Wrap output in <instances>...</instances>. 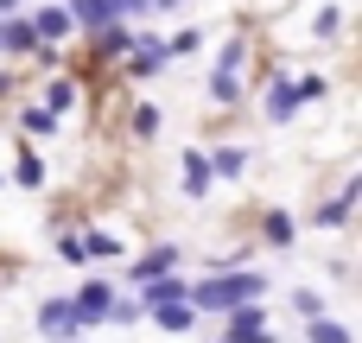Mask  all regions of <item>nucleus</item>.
Masks as SVG:
<instances>
[{
    "label": "nucleus",
    "mask_w": 362,
    "mask_h": 343,
    "mask_svg": "<svg viewBox=\"0 0 362 343\" xmlns=\"http://www.w3.org/2000/svg\"><path fill=\"white\" fill-rule=\"evenodd\" d=\"M248 299H267V274L261 267H223V274H204L191 286V306L210 312V318H223L229 306H248Z\"/></svg>",
    "instance_id": "1"
},
{
    "label": "nucleus",
    "mask_w": 362,
    "mask_h": 343,
    "mask_svg": "<svg viewBox=\"0 0 362 343\" xmlns=\"http://www.w3.org/2000/svg\"><path fill=\"white\" fill-rule=\"evenodd\" d=\"M223 325H229V337L223 343H280L267 331V312H261V299H248V306H229L223 312Z\"/></svg>",
    "instance_id": "2"
},
{
    "label": "nucleus",
    "mask_w": 362,
    "mask_h": 343,
    "mask_svg": "<svg viewBox=\"0 0 362 343\" xmlns=\"http://www.w3.org/2000/svg\"><path fill=\"white\" fill-rule=\"evenodd\" d=\"M38 337H45V343H76V337H83L76 306H70V299H45V306H38Z\"/></svg>",
    "instance_id": "3"
},
{
    "label": "nucleus",
    "mask_w": 362,
    "mask_h": 343,
    "mask_svg": "<svg viewBox=\"0 0 362 343\" xmlns=\"http://www.w3.org/2000/svg\"><path fill=\"white\" fill-rule=\"evenodd\" d=\"M70 306H76L83 331H102V325H108V306H115V286H108V280H83V286L70 293Z\"/></svg>",
    "instance_id": "4"
},
{
    "label": "nucleus",
    "mask_w": 362,
    "mask_h": 343,
    "mask_svg": "<svg viewBox=\"0 0 362 343\" xmlns=\"http://www.w3.org/2000/svg\"><path fill=\"white\" fill-rule=\"evenodd\" d=\"M25 19H32V32H38V45H64V38L76 32V19H70V6H57V0H45V6H32Z\"/></svg>",
    "instance_id": "5"
},
{
    "label": "nucleus",
    "mask_w": 362,
    "mask_h": 343,
    "mask_svg": "<svg viewBox=\"0 0 362 343\" xmlns=\"http://www.w3.org/2000/svg\"><path fill=\"white\" fill-rule=\"evenodd\" d=\"M172 64V45L165 38H134L127 45V76H159Z\"/></svg>",
    "instance_id": "6"
},
{
    "label": "nucleus",
    "mask_w": 362,
    "mask_h": 343,
    "mask_svg": "<svg viewBox=\"0 0 362 343\" xmlns=\"http://www.w3.org/2000/svg\"><path fill=\"white\" fill-rule=\"evenodd\" d=\"M178 267V242H153L134 267H127V286H146V280H159V274H172Z\"/></svg>",
    "instance_id": "7"
},
{
    "label": "nucleus",
    "mask_w": 362,
    "mask_h": 343,
    "mask_svg": "<svg viewBox=\"0 0 362 343\" xmlns=\"http://www.w3.org/2000/svg\"><path fill=\"white\" fill-rule=\"evenodd\" d=\"M64 6H70L76 32H89V38H95L102 25H115V19H121V0H64Z\"/></svg>",
    "instance_id": "8"
},
{
    "label": "nucleus",
    "mask_w": 362,
    "mask_h": 343,
    "mask_svg": "<svg viewBox=\"0 0 362 343\" xmlns=\"http://www.w3.org/2000/svg\"><path fill=\"white\" fill-rule=\"evenodd\" d=\"M299 102H305L299 76H274V83H267V121H293V115H299Z\"/></svg>",
    "instance_id": "9"
},
{
    "label": "nucleus",
    "mask_w": 362,
    "mask_h": 343,
    "mask_svg": "<svg viewBox=\"0 0 362 343\" xmlns=\"http://www.w3.org/2000/svg\"><path fill=\"white\" fill-rule=\"evenodd\" d=\"M356 191H362V185L350 178V185H344L325 210H312V223H318V229H344V223H350V210H356Z\"/></svg>",
    "instance_id": "10"
},
{
    "label": "nucleus",
    "mask_w": 362,
    "mask_h": 343,
    "mask_svg": "<svg viewBox=\"0 0 362 343\" xmlns=\"http://www.w3.org/2000/svg\"><path fill=\"white\" fill-rule=\"evenodd\" d=\"M146 318H153L159 331H191V325H197V306H191V299H172V306H146Z\"/></svg>",
    "instance_id": "11"
},
{
    "label": "nucleus",
    "mask_w": 362,
    "mask_h": 343,
    "mask_svg": "<svg viewBox=\"0 0 362 343\" xmlns=\"http://www.w3.org/2000/svg\"><path fill=\"white\" fill-rule=\"evenodd\" d=\"M210 185H216V172H210V153H197V146H191V153H185V197H204Z\"/></svg>",
    "instance_id": "12"
},
{
    "label": "nucleus",
    "mask_w": 362,
    "mask_h": 343,
    "mask_svg": "<svg viewBox=\"0 0 362 343\" xmlns=\"http://www.w3.org/2000/svg\"><path fill=\"white\" fill-rule=\"evenodd\" d=\"M305 343H356V337H350V325H344V318L318 312V318H305Z\"/></svg>",
    "instance_id": "13"
},
{
    "label": "nucleus",
    "mask_w": 362,
    "mask_h": 343,
    "mask_svg": "<svg viewBox=\"0 0 362 343\" xmlns=\"http://www.w3.org/2000/svg\"><path fill=\"white\" fill-rule=\"evenodd\" d=\"M293 236H299V223H293L286 210H267V216H261V242H267V248H293Z\"/></svg>",
    "instance_id": "14"
},
{
    "label": "nucleus",
    "mask_w": 362,
    "mask_h": 343,
    "mask_svg": "<svg viewBox=\"0 0 362 343\" xmlns=\"http://www.w3.org/2000/svg\"><path fill=\"white\" fill-rule=\"evenodd\" d=\"M45 108L64 121V115L76 108V83H70V76H51V83H45Z\"/></svg>",
    "instance_id": "15"
},
{
    "label": "nucleus",
    "mask_w": 362,
    "mask_h": 343,
    "mask_svg": "<svg viewBox=\"0 0 362 343\" xmlns=\"http://www.w3.org/2000/svg\"><path fill=\"white\" fill-rule=\"evenodd\" d=\"M83 255H89V261H121V236H115V229H89V236H83Z\"/></svg>",
    "instance_id": "16"
},
{
    "label": "nucleus",
    "mask_w": 362,
    "mask_h": 343,
    "mask_svg": "<svg viewBox=\"0 0 362 343\" xmlns=\"http://www.w3.org/2000/svg\"><path fill=\"white\" fill-rule=\"evenodd\" d=\"M210 102H242V70H210Z\"/></svg>",
    "instance_id": "17"
},
{
    "label": "nucleus",
    "mask_w": 362,
    "mask_h": 343,
    "mask_svg": "<svg viewBox=\"0 0 362 343\" xmlns=\"http://www.w3.org/2000/svg\"><path fill=\"white\" fill-rule=\"evenodd\" d=\"M19 134H32V140H45V134H57V115L38 102V108H19Z\"/></svg>",
    "instance_id": "18"
},
{
    "label": "nucleus",
    "mask_w": 362,
    "mask_h": 343,
    "mask_svg": "<svg viewBox=\"0 0 362 343\" xmlns=\"http://www.w3.org/2000/svg\"><path fill=\"white\" fill-rule=\"evenodd\" d=\"M210 172H216V178H242V172H248V153H242V146H216V153H210Z\"/></svg>",
    "instance_id": "19"
},
{
    "label": "nucleus",
    "mask_w": 362,
    "mask_h": 343,
    "mask_svg": "<svg viewBox=\"0 0 362 343\" xmlns=\"http://www.w3.org/2000/svg\"><path fill=\"white\" fill-rule=\"evenodd\" d=\"M13 185H25V191H38V185H45V159H38L32 146L13 159Z\"/></svg>",
    "instance_id": "20"
},
{
    "label": "nucleus",
    "mask_w": 362,
    "mask_h": 343,
    "mask_svg": "<svg viewBox=\"0 0 362 343\" xmlns=\"http://www.w3.org/2000/svg\"><path fill=\"white\" fill-rule=\"evenodd\" d=\"M95 45H102V57H121V51L134 45V32H127V25L115 19V25H102V32H95Z\"/></svg>",
    "instance_id": "21"
},
{
    "label": "nucleus",
    "mask_w": 362,
    "mask_h": 343,
    "mask_svg": "<svg viewBox=\"0 0 362 343\" xmlns=\"http://www.w3.org/2000/svg\"><path fill=\"white\" fill-rule=\"evenodd\" d=\"M159 127H165V108H159V102H140V108H134V134H140V140H153Z\"/></svg>",
    "instance_id": "22"
},
{
    "label": "nucleus",
    "mask_w": 362,
    "mask_h": 343,
    "mask_svg": "<svg viewBox=\"0 0 362 343\" xmlns=\"http://www.w3.org/2000/svg\"><path fill=\"white\" fill-rule=\"evenodd\" d=\"M140 318H146V306H140V299H121V293H115V306H108V325H140Z\"/></svg>",
    "instance_id": "23"
},
{
    "label": "nucleus",
    "mask_w": 362,
    "mask_h": 343,
    "mask_svg": "<svg viewBox=\"0 0 362 343\" xmlns=\"http://www.w3.org/2000/svg\"><path fill=\"white\" fill-rule=\"evenodd\" d=\"M293 312H299V318H318V312H325V293H318V286H299V293H293Z\"/></svg>",
    "instance_id": "24"
},
{
    "label": "nucleus",
    "mask_w": 362,
    "mask_h": 343,
    "mask_svg": "<svg viewBox=\"0 0 362 343\" xmlns=\"http://www.w3.org/2000/svg\"><path fill=\"white\" fill-rule=\"evenodd\" d=\"M242 64H248V45H242V38H229V45H223V57H216L210 70H242Z\"/></svg>",
    "instance_id": "25"
},
{
    "label": "nucleus",
    "mask_w": 362,
    "mask_h": 343,
    "mask_svg": "<svg viewBox=\"0 0 362 343\" xmlns=\"http://www.w3.org/2000/svg\"><path fill=\"white\" fill-rule=\"evenodd\" d=\"M57 255H64L70 267H89V255H83V236H57Z\"/></svg>",
    "instance_id": "26"
},
{
    "label": "nucleus",
    "mask_w": 362,
    "mask_h": 343,
    "mask_svg": "<svg viewBox=\"0 0 362 343\" xmlns=\"http://www.w3.org/2000/svg\"><path fill=\"white\" fill-rule=\"evenodd\" d=\"M337 32H344V13L325 6V13H318V38H337Z\"/></svg>",
    "instance_id": "27"
},
{
    "label": "nucleus",
    "mask_w": 362,
    "mask_h": 343,
    "mask_svg": "<svg viewBox=\"0 0 362 343\" xmlns=\"http://www.w3.org/2000/svg\"><path fill=\"white\" fill-rule=\"evenodd\" d=\"M165 45H172V57H185V51H197V45H204V32H178V38H165Z\"/></svg>",
    "instance_id": "28"
},
{
    "label": "nucleus",
    "mask_w": 362,
    "mask_h": 343,
    "mask_svg": "<svg viewBox=\"0 0 362 343\" xmlns=\"http://www.w3.org/2000/svg\"><path fill=\"white\" fill-rule=\"evenodd\" d=\"M121 13H153V0H121Z\"/></svg>",
    "instance_id": "29"
},
{
    "label": "nucleus",
    "mask_w": 362,
    "mask_h": 343,
    "mask_svg": "<svg viewBox=\"0 0 362 343\" xmlns=\"http://www.w3.org/2000/svg\"><path fill=\"white\" fill-rule=\"evenodd\" d=\"M6 13H25V0H0V19H6Z\"/></svg>",
    "instance_id": "30"
},
{
    "label": "nucleus",
    "mask_w": 362,
    "mask_h": 343,
    "mask_svg": "<svg viewBox=\"0 0 362 343\" xmlns=\"http://www.w3.org/2000/svg\"><path fill=\"white\" fill-rule=\"evenodd\" d=\"M6 83H13V76H6V70H0V95H6Z\"/></svg>",
    "instance_id": "31"
},
{
    "label": "nucleus",
    "mask_w": 362,
    "mask_h": 343,
    "mask_svg": "<svg viewBox=\"0 0 362 343\" xmlns=\"http://www.w3.org/2000/svg\"><path fill=\"white\" fill-rule=\"evenodd\" d=\"M0 185H6V172H0Z\"/></svg>",
    "instance_id": "32"
},
{
    "label": "nucleus",
    "mask_w": 362,
    "mask_h": 343,
    "mask_svg": "<svg viewBox=\"0 0 362 343\" xmlns=\"http://www.w3.org/2000/svg\"><path fill=\"white\" fill-rule=\"evenodd\" d=\"M204 343H210V337H204ZM216 343H223V337H216Z\"/></svg>",
    "instance_id": "33"
}]
</instances>
